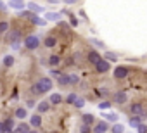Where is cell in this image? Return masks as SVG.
Instances as JSON below:
<instances>
[{"instance_id": "obj_1", "label": "cell", "mask_w": 147, "mask_h": 133, "mask_svg": "<svg viewBox=\"0 0 147 133\" xmlns=\"http://www.w3.org/2000/svg\"><path fill=\"white\" fill-rule=\"evenodd\" d=\"M23 43H24V47H26L28 50H36L38 45H40V36H38V35H28V36L23 40Z\"/></svg>"}, {"instance_id": "obj_2", "label": "cell", "mask_w": 147, "mask_h": 133, "mask_svg": "<svg viewBox=\"0 0 147 133\" xmlns=\"http://www.w3.org/2000/svg\"><path fill=\"white\" fill-rule=\"evenodd\" d=\"M128 111H130V114H133V116L147 114V111H145V105H144V104H140V102H133V104H130Z\"/></svg>"}, {"instance_id": "obj_3", "label": "cell", "mask_w": 147, "mask_h": 133, "mask_svg": "<svg viewBox=\"0 0 147 133\" xmlns=\"http://www.w3.org/2000/svg\"><path fill=\"white\" fill-rule=\"evenodd\" d=\"M128 73H130V69L126 68V66H116L113 76H114L116 80H125V78L128 76Z\"/></svg>"}, {"instance_id": "obj_4", "label": "cell", "mask_w": 147, "mask_h": 133, "mask_svg": "<svg viewBox=\"0 0 147 133\" xmlns=\"http://www.w3.org/2000/svg\"><path fill=\"white\" fill-rule=\"evenodd\" d=\"M126 100H128V95H126V92H123V90H118V92H114L113 93V102L114 104H126Z\"/></svg>"}, {"instance_id": "obj_5", "label": "cell", "mask_w": 147, "mask_h": 133, "mask_svg": "<svg viewBox=\"0 0 147 133\" xmlns=\"http://www.w3.org/2000/svg\"><path fill=\"white\" fill-rule=\"evenodd\" d=\"M107 131H109L107 121H97L92 128V133H107Z\"/></svg>"}, {"instance_id": "obj_6", "label": "cell", "mask_w": 147, "mask_h": 133, "mask_svg": "<svg viewBox=\"0 0 147 133\" xmlns=\"http://www.w3.org/2000/svg\"><path fill=\"white\" fill-rule=\"evenodd\" d=\"M95 69H97V73H107V71L111 69V62L106 60V59H100V60L95 64Z\"/></svg>"}, {"instance_id": "obj_7", "label": "cell", "mask_w": 147, "mask_h": 133, "mask_svg": "<svg viewBox=\"0 0 147 133\" xmlns=\"http://www.w3.org/2000/svg\"><path fill=\"white\" fill-rule=\"evenodd\" d=\"M28 4L24 2V0H9V7L11 9H16V11H24Z\"/></svg>"}, {"instance_id": "obj_8", "label": "cell", "mask_w": 147, "mask_h": 133, "mask_svg": "<svg viewBox=\"0 0 147 133\" xmlns=\"http://www.w3.org/2000/svg\"><path fill=\"white\" fill-rule=\"evenodd\" d=\"M7 42H9V45L11 43H16V42H21V31L19 30H12L7 35Z\"/></svg>"}, {"instance_id": "obj_9", "label": "cell", "mask_w": 147, "mask_h": 133, "mask_svg": "<svg viewBox=\"0 0 147 133\" xmlns=\"http://www.w3.org/2000/svg\"><path fill=\"white\" fill-rule=\"evenodd\" d=\"M38 81H40V85H42V88H43V92H45V93H47V92H50V90H52V87H54L52 80H50V78H47V76L40 78Z\"/></svg>"}, {"instance_id": "obj_10", "label": "cell", "mask_w": 147, "mask_h": 133, "mask_svg": "<svg viewBox=\"0 0 147 133\" xmlns=\"http://www.w3.org/2000/svg\"><path fill=\"white\" fill-rule=\"evenodd\" d=\"M100 59H102V57H100V54H99L97 50H90V52H88V55H87V60H88L90 64H94V66H95Z\"/></svg>"}, {"instance_id": "obj_11", "label": "cell", "mask_w": 147, "mask_h": 133, "mask_svg": "<svg viewBox=\"0 0 147 133\" xmlns=\"http://www.w3.org/2000/svg\"><path fill=\"white\" fill-rule=\"evenodd\" d=\"M26 9H28V11H31L33 14H40V12H43V11H45L42 5H38V4H35V2H28Z\"/></svg>"}, {"instance_id": "obj_12", "label": "cell", "mask_w": 147, "mask_h": 133, "mask_svg": "<svg viewBox=\"0 0 147 133\" xmlns=\"http://www.w3.org/2000/svg\"><path fill=\"white\" fill-rule=\"evenodd\" d=\"M30 126H33L35 130L40 128V126H42V116H40V114H33V116L30 118Z\"/></svg>"}, {"instance_id": "obj_13", "label": "cell", "mask_w": 147, "mask_h": 133, "mask_svg": "<svg viewBox=\"0 0 147 133\" xmlns=\"http://www.w3.org/2000/svg\"><path fill=\"white\" fill-rule=\"evenodd\" d=\"M147 119V114H140V116H133L131 119H130V124L131 126H140L144 121Z\"/></svg>"}, {"instance_id": "obj_14", "label": "cell", "mask_w": 147, "mask_h": 133, "mask_svg": "<svg viewBox=\"0 0 147 133\" xmlns=\"http://www.w3.org/2000/svg\"><path fill=\"white\" fill-rule=\"evenodd\" d=\"M50 102L49 100H42V102H38V105H36V109H38V114H43V112H47L49 109H50Z\"/></svg>"}, {"instance_id": "obj_15", "label": "cell", "mask_w": 147, "mask_h": 133, "mask_svg": "<svg viewBox=\"0 0 147 133\" xmlns=\"http://www.w3.org/2000/svg\"><path fill=\"white\" fill-rule=\"evenodd\" d=\"M43 45H45L47 48H54V47L57 45V40H55V36H50V35H49V36L43 40Z\"/></svg>"}, {"instance_id": "obj_16", "label": "cell", "mask_w": 147, "mask_h": 133, "mask_svg": "<svg viewBox=\"0 0 147 133\" xmlns=\"http://www.w3.org/2000/svg\"><path fill=\"white\" fill-rule=\"evenodd\" d=\"M49 102H50L52 105H59V104L62 102V95H61V93H50Z\"/></svg>"}, {"instance_id": "obj_17", "label": "cell", "mask_w": 147, "mask_h": 133, "mask_svg": "<svg viewBox=\"0 0 147 133\" xmlns=\"http://www.w3.org/2000/svg\"><path fill=\"white\" fill-rule=\"evenodd\" d=\"M14 116L18 119H24V118H28V109L26 107H18L16 112H14Z\"/></svg>"}, {"instance_id": "obj_18", "label": "cell", "mask_w": 147, "mask_h": 133, "mask_svg": "<svg viewBox=\"0 0 147 133\" xmlns=\"http://www.w3.org/2000/svg\"><path fill=\"white\" fill-rule=\"evenodd\" d=\"M31 23L36 24V26H45V24H47V19H45V17H40L38 14H35V16L31 17Z\"/></svg>"}, {"instance_id": "obj_19", "label": "cell", "mask_w": 147, "mask_h": 133, "mask_svg": "<svg viewBox=\"0 0 147 133\" xmlns=\"http://www.w3.org/2000/svg\"><path fill=\"white\" fill-rule=\"evenodd\" d=\"M57 83H59L61 87H67V85H71V81H69V75H61V76L57 78Z\"/></svg>"}, {"instance_id": "obj_20", "label": "cell", "mask_w": 147, "mask_h": 133, "mask_svg": "<svg viewBox=\"0 0 147 133\" xmlns=\"http://www.w3.org/2000/svg\"><path fill=\"white\" fill-rule=\"evenodd\" d=\"M31 93H33V95H43V93H45L43 88H42V85H40V81H36V83L31 87Z\"/></svg>"}, {"instance_id": "obj_21", "label": "cell", "mask_w": 147, "mask_h": 133, "mask_svg": "<svg viewBox=\"0 0 147 133\" xmlns=\"http://www.w3.org/2000/svg\"><path fill=\"white\" fill-rule=\"evenodd\" d=\"M47 64L50 66V68H55V66H59V64H61V57H59V55H50Z\"/></svg>"}, {"instance_id": "obj_22", "label": "cell", "mask_w": 147, "mask_h": 133, "mask_svg": "<svg viewBox=\"0 0 147 133\" xmlns=\"http://www.w3.org/2000/svg\"><path fill=\"white\" fill-rule=\"evenodd\" d=\"M45 19L47 21H61V14L59 12H45Z\"/></svg>"}, {"instance_id": "obj_23", "label": "cell", "mask_w": 147, "mask_h": 133, "mask_svg": "<svg viewBox=\"0 0 147 133\" xmlns=\"http://www.w3.org/2000/svg\"><path fill=\"white\" fill-rule=\"evenodd\" d=\"M82 119H83V124H88V126H92V124L95 123L94 114H83V116H82Z\"/></svg>"}, {"instance_id": "obj_24", "label": "cell", "mask_w": 147, "mask_h": 133, "mask_svg": "<svg viewBox=\"0 0 147 133\" xmlns=\"http://www.w3.org/2000/svg\"><path fill=\"white\" fill-rule=\"evenodd\" d=\"M30 130H31V128H30V124H28V123H21V124L14 130V133H28Z\"/></svg>"}, {"instance_id": "obj_25", "label": "cell", "mask_w": 147, "mask_h": 133, "mask_svg": "<svg viewBox=\"0 0 147 133\" xmlns=\"http://www.w3.org/2000/svg\"><path fill=\"white\" fill-rule=\"evenodd\" d=\"M111 133H125V126H123V124L114 123V124H113V128H111Z\"/></svg>"}, {"instance_id": "obj_26", "label": "cell", "mask_w": 147, "mask_h": 133, "mask_svg": "<svg viewBox=\"0 0 147 133\" xmlns=\"http://www.w3.org/2000/svg\"><path fill=\"white\" fill-rule=\"evenodd\" d=\"M104 118H106V121H111V123L118 121V114L116 112H107V114H104Z\"/></svg>"}, {"instance_id": "obj_27", "label": "cell", "mask_w": 147, "mask_h": 133, "mask_svg": "<svg viewBox=\"0 0 147 133\" xmlns=\"http://www.w3.org/2000/svg\"><path fill=\"white\" fill-rule=\"evenodd\" d=\"M4 66H7V68L14 66V55H5L4 57Z\"/></svg>"}, {"instance_id": "obj_28", "label": "cell", "mask_w": 147, "mask_h": 133, "mask_svg": "<svg viewBox=\"0 0 147 133\" xmlns=\"http://www.w3.org/2000/svg\"><path fill=\"white\" fill-rule=\"evenodd\" d=\"M33 16H35V14H33L31 11H28V9H26V11H19V17H26V19H31Z\"/></svg>"}, {"instance_id": "obj_29", "label": "cell", "mask_w": 147, "mask_h": 133, "mask_svg": "<svg viewBox=\"0 0 147 133\" xmlns=\"http://www.w3.org/2000/svg\"><path fill=\"white\" fill-rule=\"evenodd\" d=\"M76 99H78V95H76V93H69V95L66 97V102H67V104H73V105H75Z\"/></svg>"}, {"instance_id": "obj_30", "label": "cell", "mask_w": 147, "mask_h": 133, "mask_svg": "<svg viewBox=\"0 0 147 133\" xmlns=\"http://www.w3.org/2000/svg\"><path fill=\"white\" fill-rule=\"evenodd\" d=\"M104 59H106V60H113V62H116V60H118V55H116V54H113V52H106Z\"/></svg>"}, {"instance_id": "obj_31", "label": "cell", "mask_w": 147, "mask_h": 133, "mask_svg": "<svg viewBox=\"0 0 147 133\" xmlns=\"http://www.w3.org/2000/svg\"><path fill=\"white\" fill-rule=\"evenodd\" d=\"M9 31V23L7 21H0V33H5Z\"/></svg>"}, {"instance_id": "obj_32", "label": "cell", "mask_w": 147, "mask_h": 133, "mask_svg": "<svg viewBox=\"0 0 147 133\" xmlns=\"http://www.w3.org/2000/svg\"><path fill=\"white\" fill-rule=\"evenodd\" d=\"M69 81H71V85H78L80 83V76L78 75H69Z\"/></svg>"}, {"instance_id": "obj_33", "label": "cell", "mask_w": 147, "mask_h": 133, "mask_svg": "<svg viewBox=\"0 0 147 133\" xmlns=\"http://www.w3.org/2000/svg\"><path fill=\"white\" fill-rule=\"evenodd\" d=\"M111 107V102L109 100H102L100 104H99V109H102V111H106V109H109Z\"/></svg>"}, {"instance_id": "obj_34", "label": "cell", "mask_w": 147, "mask_h": 133, "mask_svg": "<svg viewBox=\"0 0 147 133\" xmlns=\"http://www.w3.org/2000/svg\"><path fill=\"white\" fill-rule=\"evenodd\" d=\"M85 105V99H82V97H78L76 99V102H75V107H78V109H82Z\"/></svg>"}, {"instance_id": "obj_35", "label": "cell", "mask_w": 147, "mask_h": 133, "mask_svg": "<svg viewBox=\"0 0 147 133\" xmlns=\"http://www.w3.org/2000/svg\"><path fill=\"white\" fill-rule=\"evenodd\" d=\"M137 131H138V133H147V126L142 123L140 126H137Z\"/></svg>"}, {"instance_id": "obj_36", "label": "cell", "mask_w": 147, "mask_h": 133, "mask_svg": "<svg viewBox=\"0 0 147 133\" xmlns=\"http://www.w3.org/2000/svg\"><path fill=\"white\" fill-rule=\"evenodd\" d=\"M69 23H71V26H78V19L75 16H69Z\"/></svg>"}, {"instance_id": "obj_37", "label": "cell", "mask_w": 147, "mask_h": 133, "mask_svg": "<svg viewBox=\"0 0 147 133\" xmlns=\"http://www.w3.org/2000/svg\"><path fill=\"white\" fill-rule=\"evenodd\" d=\"M90 42H92V43H94V45H97V47H100V48H104V43H102V42H99V40H97V38H92V40H90Z\"/></svg>"}, {"instance_id": "obj_38", "label": "cell", "mask_w": 147, "mask_h": 133, "mask_svg": "<svg viewBox=\"0 0 147 133\" xmlns=\"http://www.w3.org/2000/svg\"><path fill=\"white\" fill-rule=\"evenodd\" d=\"M97 95H99V97H106V95H107V90H106V88H99V90H97Z\"/></svg>"}, {"instance_id": "obj_39", "label": "cell", "mask_w": 147, "mask_h": 133, "mask_svg": "<svg viewBox=\"0 0 147 133\" xmlns=\"http://www.w3.org/2000/svg\"><path fill=\"white\" fill-rule=\"evenodd\" d=\"M90 131H92V128L88 124H82V133H90Z\"/></svg>"}, {"instance_id": "obj_40", "label": "cell", "mask_w": 147, "mask_h": 133, "mask_svg": "<svg viewBox=\"0 0 147 133\" xmlns=\"http://www.w3.org/2000/svg\"><path fill=\"white\" fill-rule=\"evenodd\" d=\"M19 47H21V42H16V43H11V48H12V50H19Z\"/></svg>"}, {"instance_id": "obj_41", "label": "cell", "mask_w": 147, "mask_h": 133, "mask_svg": "<svg viewBox=\"0 0 147 133\" xmlns=\"http://www.w3.org/2000/svg\"><path fill=\"white\" fill-rule=\"evenodd\" d=\"M2 133H14V131H12V128H11V126L4 124V130H2Z\"/></svg>"}, {"instance_id": "obj_42", "label": "cell", "mask_w": 147, "mask_h": 133, "mask_svg": "<svg viewBox=\"0 0 147 133\" xmlns=\"http://www.w3.org/2000/svg\"><path fill=\"white\" fill-rule=\"evenodd\" d=\"M50 75L55 76V78H59V76H61V71H57V69H50Z\"/></svg>"}, {"instance_id": "obj_43", "label": "cell", "mask_w": 147, "mask_h": 133, "mask_svg": "<svg viewBox=\"0 0 147 133\" xmlns=\"http://www.w3.org/2000/svg\"><path fill=\"white\" fill-rule=\"evenodd\" d=\"M4 123H5V124H7V126H11V128H12V126H14V119H12V118H9V119H5V121H4Z\"/></svg>"}, {"instance_id": "obj_44", "label": "cell", "mask_w": 147, "mask_h": 133, "mask_svg": "<svg viewBox=\"0 0 147 133\" xmlns=\"http://www.w3.org/2000/svg\"><path fill=\"white\" fill-rule=\"evenodd\" d=\"M64 4H67V5H71V4H78V0H62Z\"/></svg>"}, {"instance_id": "obj_45", "label": "cell", "mask_w": 147, "mask_h": 133, "mask_svg": "<svg viewBox=\"0 0 147 133\" xmlns=\"http://www.w3.org/2000/svg\"><path fill=\"white\" fill-rule=\"evenodd\" d=\"M26 107H28V109H30V107H35V100H28V102H26Z\"/></svg>"}, {"instance_id": "obj_46", "label": "cell", "mask_w": 147, "mask_h": 133, "mask_svg": "<svg viewBox=\"0 0 147 133\" xmlns=\"http://www.w3.org/2000/svg\"><path fill=\"white\" fill-rule=\"evenodd\" d=\"M49 4H59V2H62V0H47Z\"/></svg>"}, {"instance_id": "obj_47", "label": "cell", "mask_w": 147, "mask_h": 133, "mask_svg": "<svg viewBox=\"0 0 147 133\" xmlns=\"http://www.w3.org/2000/svg\"><path fill=\"white\" fill-rule=\"evenodd\" d=\"M4 9H5V4L2 2V0H0V11H4Z\"/></svg>"}, {"instance_id": "obj_48", "label": "cell", "mask_w": 147, "mask_h": 133, "mask_svg": "<svg viewBox=\"0 0 147 133\" xmlns=\"http://www.w3.org/2000/svg\"><path fill=\"white\" fill-rule=\"evenodd\" d=\"M4 124H5L4 121H0V133H2V130H4Z\"/></svg>"}, {"instance_id": "obj_49", "label": "cell", "mask_w": 147, "mask_h": 133, "mask_svg": "<svg viewBox=\"0 0 147 133\" xmlns=\"http://www.w3.org/2000/svg\"><path fill=\"white\" fill-rule=\"evenodd\" d=\"M28 133H38V131H36V130H30Z\"/></svg>"}, {"instance_id": "obj_50", "label": "cell", "mask_w": 147, "mask_h": 133, "mask_svg": "<svg viewBox=\"0 0 147 133\" xmlns=\"http://www.w3.org/2000/svg\"><path fill=\"white\" fill-rule=\"evenodd\" d=\"M0 35H2V33H0Z\"/></svg>"}]
</instances>
